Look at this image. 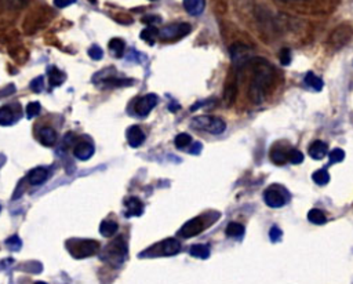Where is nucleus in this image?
I'll return each instance as SVG.
<instances>
[{"label":"nucleus","instance_id":"aec40b11","mask_svg":"<svg viewBox=\"0 0 353 284\" xmlns=\"http://www.w3.org/2000/svg\"><path fill=\"white\" fill-rule=\"evenodd\" d=\"M15 120H17V116L10 106L0 108V126H11L13 123H15Z\"/></svg>","mask_w":353,"mask_h":284},{"label":"nucleus","instance_id":"37998d69","mask_svg":"<svg viewBox=\"0 0 353 284\" xmlns=\"http://www.w3.org/2000/svg\"><path fill=\"white\" fill-rule=\"evenodd\" d=\"M192 148H193V149H191L189 152L193 153V155H197V153L201 152V144H200V142H195V144L192 145Z\"/></svg>","mask_w":353,"mask_h":284},{"label":"nucleus","instance_id":"20e7f679","mask_svg":"<svg viewBox=\"0 0 353 284\" xmlns=\"http://www.w3.org/2000/svg\"><path fill=\"white\" fill-rule=\"evenodd\" d=\"M180 250H181L180 240L174 237H168L141 253V257H171V255L178 254Z\"/></svg>","mask_w":353,"mask_h":284},{"label":"nucleus","instance_id":"5701e85b","mask_svg":"<svg viewBox=\"0 0 353 284\" xmlns=\"http://www.w3.org/2000/svg\"><path fill=\"white\" fill-rule=\"evenodd\" d=\"M189 254L195 258H200V260H207L210 257V248L207 244H195L192 245Z\"/></svg>","mask_w":353,"mask_h":284},{"label":"nucleus","instance_id":"473e14b6","mask_svg":"<svg viewBox=\"0 0 353 284\" xmlns=\"http://www.w3.org/2000/svg\"><path fill=\"white\" fill-rule=\"evenodd\" d=\"M329 159L331 164L343 162V159H345V152H343L342 149H339V148H335V149H333V151L330 152Z\"/></svg>","mask_w":353,"mask_h":284},{"label":"nucleus","instance_id":"7ed1b4c3","mask_svg":"<svg viewBox=\"0 0 353 284\" xmlns=\"http://www.w3.org/2000/svg\"><path fill=\"white\" fill-rule=\"evenodd\" d=\"M66 248L72 257L82 260L97 254L99 251V243L90 239H69L66 241Z\"/></svg>","mask_w":353,"mask_h":284},{"label":"nucleus","instance_id":"a211bd4d","mask_svg":"<svg viewBox=\"0 0 353 284\" xmlns=\"http://www.w3.org/2000/svg\"><path fill=\"white\" fill-rule=\"evenodd\" d=\"M47 76H49V82L51 87H58L65 82V74H62L57 66H49Z\"/></svg>","mask_w":353,"mask_h":284},{"label":"nucleus","instance_id":"ddd939ff","mask_svg":"<svg viewBox=\"0 0 353 284\" xmlns=\"http://www.w3.org/2000/svg\"><path fill=\"white\" fill-rule=\"evenodd\" d=\"M124 206H126V208H127V211H126V216L127 217L143 216L144 204H143V201L139 200L138 197L131 196V197H128V199H126Z\"/></svg>","mask_w":353,"mask_h":284},{"label":"nucleus","instance_id":"0eeeda50","mask_svg":"<svg viewBox=\"0 0 353 284\" xmlns=\"http://www.w3.org/2000/svg\"><path fill=\"white\" fill-rule=\"evenodd\" d=\"M231 58L236 69H244L254 59L253 51L244 44H235L231 47Z\"/></svg>","mask_w":353,"mask_h":284},{"label":"nucleus","instance_id":"ea45409f","mask_svg":"<svg viewBox=\"0 0 353 284\" xmlns=\"http://www.w3.org/2000/svg\"><path fill=\"white\" fill-rule=\"evenodd\" d=\"M5 3L11 9H21L22 6H25L26 0H5Z\"/></svg>","mask_w":353,"mask_h":284},{"label":"nucleus","instance_id":"c9c22d12","mask_svg":"<svg viewBox=\"0 0 353 284\" xmlns=\"http://www.w3.org/2000/svg\"><path fill=\"white\" fill-rule=\"evenodd\" d=\"M269 237L272 243H277V241L281 240L283 232H281V229H280L279 226H272L269 230Z\"/></svg>","mask_w":353,"mask_h":284},{"label":"nucleus","instance_id":"dca6fc26","mask_svg":"<svg viewBox=\"0 0 353 284\" xmlns=\"http://www.w3.org/2000/svg\"><path fill=\"white\" fill-rule=\"evenodd\" d=\"M184 7H185L188 14L197 17L204 11L206 0H184Z\"/></svg>","mask_w":353,"mask_h":284},{"label":"nucleus","instance_id":"9d476101","mask_svg":"<svg viewBox=\"0 0 353 284\" xmlns=\"http://www.w3.org/2000/svg\"><path fill=\"white\" fill-rule=\"evenodd\" d=\"M157 103V97L155 94H147L141 98L138 99L135 102V106H134V111L137 113L138 116L141 118H145L149 113L152 112V109L156 106Z\"/></svg>","mask_w":353,"mask_h":284},{"label":"nucleus","instance_id":"6ab92c4d","mask_svg":"<svg viewBox=\"0 0 353 284\" xmlns=\"http://www.w3.org/2000/svg\"><path fill=\"white\" fill-rule=\"evenodd\" d=\"M108 49L113 57H116V58H122L123 55H124V51H126V43H124L122 39L115 38V39H112L111 42H109Z\"/></svg>","mask_w":353,"mask_h":284},{"label":"nucleus","instance_id":"a18cd8bd","mask_svg":"<svg viewBox=\"0 0 353 284\" xmlns=\"http://www.w3.org/2000/svg\"><path fill=\"white\" fill-rule=\"evenodd\" d=\"M151 2H156V0H151Z\"/></svg>","mask_w":353,"mask_h":284},{"label":"nucleus","instance_id":"bb28decb","mask_svg":"<svg viewBox=\"0 0 353 284\" xmlns=\"http://www.w3.org/2000/svg\"><path fill=\"white\" fill-rule=\"evenodd\" d=\"M308 220L314 224V225H323L324 222L327 221L326 218V214H324L322 210H317V208H312V210L308 212Z\"/></svg>","mask_w":353,"mask_h":284},{"label":"nucleus","instance_id":"6e6552de","mask_svg":"<svg viewBox=\"0 0 353 284\" xmlns=\"http://www.w3.org/2000/svg\"><path fill=\"white\" fill-rule=\"evenodd\" d=\"M192 26L187 22H181V24H171L167 25L162 29H159V38L163 40H175L181 39L184 36L191 33Z\"/></svg>","mask_w":353,"mask_h":284},{"label":"nucleus","instance_id":"4468645a","mask_svg":"<svg viewBox=\"0 0 353 284\" xmlns=\"http://www.w3.org/2000/svg\"><path fill=\"white\" fill-rule=\"evenodd\" d=\"M47 178H49V171L44 167H36L33 170H30V172L28 174V181L30 185L33 186L42 185L47 181Z\"/></svg>","mask_w":353,"mask_h":284},{"label":"nucleus","instance_id":"f3484780","mask_svg":"<svg viewBox=\"0 0 353 284\" xmlns=\"http://www.w3.org/2000/svg\"><path fill=\"white\" fill-rule=\"evenodd\" d=\"M74 155L80 160H88L94 155V147L88 142H80L75 147Z\"/></svg>","mask_w":353,"mask_h":284},{"label":"nucleus","instance_id":"393cba45","mask_svg":"<svg viewBox=\"0 0 353 284\" xmlns=\"http://www.w3.org/2000/svg\"><path fill=\"white\" fill-rule=\"evenodd\" d=\"M225 233L229 237H241L244 235V226L241 224H237V222H231L226 226Z\"/></svg>","mask_w":353,"mask_h":284},{"label":"nucleus","instance_id":"f03ea898","mask_svg":"<svg viewBox=\"0 0 353 284\" xmlns=\"http://www.w3.org/2000/svg\"><path fill=\"white\" fill-rule=\"evenodd\" d=\"M128 255L127 243L124 240L123 236H119L118 239H115L103 248L101 254V260L108 262L112 266H120L126 261Z\"/></svg>","mask_w":353,"mask_h":284},{"label":"nucleus","instance_id":"423d86ee","mask_svg":"<svg viewBox=\"0 0 353 284\" xmlns=\"http://www.w3.org/2000/svg\"><path fill=\"white\" fill-rule=\"evenodd\" d=\"M264 200L270 208H280L289 203L290 193L281 185H270L264 192Z\"/></svg>","mask_w":353,"mask_h":284},{"label":"nucleus","instance_id":"f257e3e1","mask_svg":"<svg viewBox=\"0 0 353 284\" xmlns=\"http://www.w3.org/2000/svg\"><path fill=\"white\" fill-rule=\"evenodd\" d=\"M251 64L254 65V75H253V80H251L249 95H250V99L253 102L260 105L265 99L266 91L273 83L275 72H273V68L270 66L269 62H266L262 58H254L251 61Z\"/></svg>","mask_w":353,"mask_h":284},{"label":"nucleus","instance_id":"58836bf2","mask_svg":"<svg viewBox=\"0 0 353 284\" xmlns=\"http://www.w3.org/2000/svg\"><path fill=\"white\" fill-rule=\"evenodd\" d=\"M88 55H90L93 59H95V61H98V59L102 58L103 51L102 49H99L98 46H93L91 49L88 50Z\"/></svg>","mask_w":353,"mask_h":284},{"label":"nucleus","instance_id":"2eb2a0df","mask_svg":"<svg viewBox=\"0 0 353 284\" xmlns=\"http://www.w3.org/2000/svg\"><path fill=\"white\" fill-rule=\"evenodd\" d=\"M327 152H329V147L323 141H314L309 147V156L314 160H322L327 155Z\"/></svg>","mask_w":353,"mask_h":284},{"label":"nucleus","instance_id":"7c9ffc66","mask_svg":"<svg viewBox=\"0 0 353 284\" xmlns=\"http://www.w3.org/2000/svg\"><path fill=\"white\" fill-rule=\"evenodd\" d=\"M287 159H289V162L293 163V164H301V163L304 162V155L299 152L298 149L290 148L289 155H287Z\"/></svg>","mask_w":353,"mask_h":284},{"label":"nucleus","instance_id":"e433bc0d","mask_svg":"<svg viewBox=\"0 0 353 284\" xmlns=\"http://www.w3.org/2000/svg\"><path fill=\"white\" fill-rule=\"evenodd\" d=\"M279 59L281 65H285V66L286 65H290V62H291V51L289 49H283L280 51Z\"/></svg>","mask_w":353,"mask_h":284},{"label":"nucleus","instance_id":"b1692460","mask_svg":"<svg viewBox=\"0 0 353 284\" xmlns=\"http://www.w3.org/2000/svg\"><path fill=\"white\" fill-rule=\"evenodd\" d=\"M118 229L119 225L116 222H113V221H103L101 226H99V233L105 236V237H111V236H113L118 232Z\"/></svg>","mask_w":353,"mask_h":284},{"label":"nucleus","instance_id":"a19ab883","mask_svg":"<svg viewBox=\"0 0 353 284\" xmlns=\"http://www.w3.org/2000/svg\"><path fill=\"white\" fill-rule=\"evenodd\" d=\"M75 2H78V0H54V5L57 7H59V9H64V7L72 5Z\"/></svg>","mask_w":353,"mask_h":284},{"label":"nucleus","instance_id":"f8f14e48","mask_svg":"<svg viewBox=\"0 0 353 284\" xmlns=\"http://www.w3.org/2000/svg\"><path fill=\"white\" fill-rule=\"evenodd\" d=\"M127 141L131 148L141 147L145 141V134L138 126H131L127 130Z\"/></svg>","mask_w":353,"mask_h":284},{"label":"nucleus","instance_id":"c756f323","mask_svg":"<svg viewBox=\"0 0 353 284\" xmlns=\"http://www.w3.org/2000/svg\"><path fill=\"white\" fill-rule=\"evenodd\" d=\"M236 94H237V88H236L235 83L228 84L225 88V94H224V98H225L226 105H232L233 101L236 98Z\"/></svg>","mask_w":353,"mask_h":284},{"label":"nucleus","instance_id":"a878e982","mask_svg":"<svg viewBox=\"0 0 353 284\" xmlns=\"http://www.w3.org/2000/svg\"><path fill=\"white\" fill-rule=\"evenodd\" d=\"M305 83L308 84L309 87L313 88L314 91H320V90L323 88V82H322V79L317 78L313 72H308V74L305 75Z\"/></svg>","mask_w":353,"mask_h":284},{"label":"nucleus","instance_id":"72a5a7b5","mask_svg":"<svg viewBox=\"0 0 353 284\" xmlns=\"http://www.w3.org/2000/svg\"><path fill=\"white\" fill-rule=\"evenodd\" d=\"M40 109L42 108H40L39 102L28 103V106H26V109H25V112H26V118L28 119L36 118V116L40 113Z\"/></svg>","mask_w":353,"mask_h":284},{"label":"nucleus","instance_id":"c03bdc74","mask_svg":"<svg viewBox=\"0 0 353 284\" xmlns=\"http://www.w3.org/2000/svg\"><path fill=\"white\" fill-rule=\"evenodd\" d=\"M34 284H47V283H44V281H38V283H34Z\"/></svg>","mask_w":353,"mask_h":284},{"label":"nucleus","instance_id":"412c9836","mask_svg":"<svg viewBox=\"0 0 353 284\" xmlns=\"http://www.w3.org/2000/svg\"><path fill=\"white\" fill-rule=\"evenodd\" d=\"M141 39H143L144 42H147L148 44L153 46L155 42L159 39V29H157L155 25H149V26H147V28L141 32Z\"/></svg>","mask_w":353,"mask_h":284},{"label":"nucleus","instance_id":"cd10ccee","mask_svg":"<svg viewBox=\"0 0 353 284\" xmlns=\"http://www.w3.org/2000/svg\"><path fill=\"white\" fill-rule=\"evenodd\" d=\"M312 180L314 181V184H317L320 186L327 185L330 181V174L326 168H320V170H317V171H314L312 174Z\"/></svg>","mask_w":353,"mask_h":284},{"label":"nucleus","instance_id":"c85d7f7f","mask_svg":"<svg viewBox=\"0 0 353 284\" xmlns=\"http://www.w3.org/2000/svg\"><path fill=\"white\" fill-rule=\"evenodd\" d=\"M174 144H175V147L178 149H185V148L189 147L192 144V137L189 134H187V132H181V134H178L175 137Z\"/></svg>","mask_w":353,"mask_h":284},{"label":"nucleus","instance_id":"9b49d317","mask_svg":"<svg viewBox=\"0 0 353 284\" xmlns=\"http://www.w3.org/2000/svg\"><path fill=\"white\" fill-rule=\"evenodd\" d=\"M38 139L44 147H54L55 142L58 139V135L54 128L51 127H42L38 134Z\"/></svg>","mask_w":353,"mask_h":284},{"label":"nucleus","instance_id":"1a4fd4ad","mask_svg":"<svg viewBox=\"0 0 353 284\" xmlns=\"http://www.w3.org/2000/svg\"><path fill=\"white\" fill-rule=\"evenodd\" d=\"M204 229V221L196 217V218H192L188 222H185L182 228L178 230L176 236H180L182 239H191V237H195L199 233H201Z\"/></svg>","mask_w":353,"mask_h":284},{"label":"nucleus","instance_id":"4c0bfd02","mask_svg":"<svg viewBox=\"0 0 353 284\" xmlns=\"http://www.w3.org/2000/svg\"><path fill=\"white\" fill-rule=\"evenodd\" d=\"M30 88L33 90L34 93H42L44 88V82H43V76H39V78H36L30 83Z\"/></svg>","mask_w":353,"mask_h":284},{"label":"nucleus","instance_id":"79ce46f5","mask_svg":"<svg viewBox=\"0 0 353 284\" xmlns=\"http://www.w3.org/2000/svg\"><path fill=\"white\" fill-rule=\"evenodd\" d=\"M144 22H147V24L149 25H153V22H162V18H160V17L151 15V17H145V18H144Z\"/></svg>","mask_w":353,"mask_h":284},{"label":"nucleus","instance_id":"f704fd0d","mask_svg":"<svg viewBox=\"0 0 353 284\" xmlns=\"http://www.w3.org/2000/svg\"><path fill=\"white\" fill-rule=\"evenodd\" d=\"M5 243L11 251H18L21 248V245H22V241H21V239L17 235L9 237V239H7Z\"/></svg>","mask_w":353,"mask_h":284},{"label":"nucleus","instance_id":"2f4dec72","mask_svg":"<svg viewBox=\"0 0 353 284\" xmlns=\"http://www.w3.org/2000/svg\"><path fill=\"white\" fill-rule=\"evenodd\" d=\"M103 86L107 87H119V86H127V84H131L130 82L131 80H126V79H115V78H107L103 79Z\"/></svg>","mask_w":353,"mask_h":284},{"label":"nucleus","instance_id":"39448f33","mask_svg":"<svg viewBox=\"0 0 353 284\" xmlns=\"http://www.w3.org/2000/svg\"><path fill=\"white\" fill-rule=\"evenodd\" d=\"M191 126L200 131L210 132V134H222L225 131V122L220 118L214 116H197L191 122Z\"/></svg>","mask_w":353,"mask_h":284},{"label":"nucleus","instance_id":"4be33fe9","mask_svg":"<svg viewBox=\"0 0 353 284\" xmlns=\"http://www.w3.org/2000/svg\"><path fill=\"white\" fill-rule=\"evenodd\" d=\"M289 151L290 148L289 149H286V148H280L277 147V145H275L273 149H272V152H270V157H272V160H273L276 164H283V163L289 160V159H287Z\"/></svg>","mask_w":353,"mask_h":284}]
</instances>
